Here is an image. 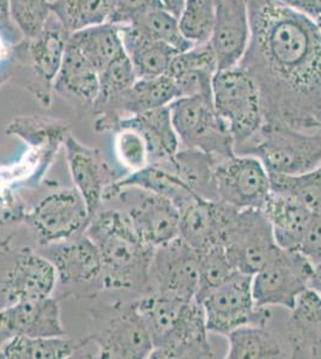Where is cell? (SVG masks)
<instances>
[{
	"label": "cell",
	"instance_id": "obj_1",
	"mask_svg": "<svg viewBox=\"0 0 321 359\" xmlns=\"http://www.w3.org/2000/svg\"><path fill=\"white\" fill-rule=\"evenodd\" d=\"M252 36L247 53L254 78L271 74L261 97L265 123L303 132L321 130V33L317 23L278 0H247Z\"/></svg>",
	"mask_w": 321,
	"mask_h": 359
},
{
	"label": "cell",
	"instance_id": "obj_2",
	"mask_svg": "<svg viewBox=\"0 0 321 359\" xmlns=\"http://www.w3.org/2000/svg\"><path fill=\"white\" fill-rule=\"evenodd\" d=\"M86 233L102 260V296L136 301L150 292L154 249L139 238L126 213L106 205L91 217Z\"/></svg>",
	"mask_w": 321,
	"mask_h": 359
},
{
	"label": "cell",
	"instance_id": "obj_3",
	"mask_svg": "<svg viewBox=\"0 0 321 359\" xmlns=\"http://www.w3.org/2000/svg\"><path fill=\"white\" fill-rule=\"evenodd\" d=\"M136 304L154 343L150 358H186L207 343L203 306L195 299L149 292L136 299Z\"/></svg>",
	"mask_w": 321,
	"mask_h": 359
},
{
	"label": "cell",
	"instance_id": "obj_4",
	"mask_svg": "<svg viewBox=\"0 0 321 359\" xmlns=\"http://www.w3.org/2000/svg\"><path fill=\"white\" fill-rule=\"evenodd\" d=\"M89 313L94 325L89 338L98 346L96 358H150L154 343L136 301L96 299Z\"/></svg>",
	"mask_w": 321,
	"mask_h": 359
},
{
	"label": "cell",
	"instance_id": "obj_5",
	"mask_svg": "<svg viewBox=\"0 0 321 359\" xmlns=\"http://www.w3.org/2000/svg\"><path fill=\"white\" fill-rule=\"evenodd\" d=\"M212 102L235 139V152L264 126L261 89L242 66L218 69L212 79Z\"/></svg>",
	"mask_w": 321,
	"mask_h": 359
},
{
	"label": "cell",
	"instance_id": "obj_6",
	"mask_svg": "<svg viewBox=\"0 0 321 359\" xmlns=\"http://www.w3.org/2000/svg\"><path fill=\"white\" fill-rule=\"evenodd\" d=\"M37 250L55 269L57 287L60 289L58 299L74 297L95 301L101 296V255L86 233L63 241L39 245Z\"/></svg>",
	"mask_w": 321,
	"mask_h": 359
},
{
	"label": "cell",
	"instance_id": "obj_7",
	"mask_svg": "<svg viewBox=\"0 0 321 359\" xmlns=\"http://www.w3.org/2000/svg\"><path fill=\"white\" fill-rule=\"evenodd\" d=\"M236 154L256 156L270 174L297 175L321 163V132L264 123L261 132Z\"/></svg>",
	"mask_w": 321,
	"mask_h": 359
},
{
	"label": "cell",
	"instance_id": "obj_8",
	"mask_svg": "<svg viewBox=\"0 0 321 359\" xmlns=\"http://www.w3.org/2000/svg\"><path fill=\"white\" fill-rule=\"evenodd\" d=\"M168 107L181 147L205 152L216 162L236 155L235 139L216 111L212 97L185 96Z\"/></svg>",
	"mask_w": 321,
	"mask_h": 359
},
{
	"label": "cell",
	"instance_id": "obj_9",
	"mask_svg": "<svg viewBox=\"0 0 321 359\" xmlns=\"http://www.w3.org/2000/svg\"><path fill=\"white\" fill-rule=\"evenodd\" d=\"M55 289V269L37 250L27 245L0 247V309L51 297Z\"/></svg>",
	"mask_w": 321,
	"mask_h": 359
},
{
	"label": "cell",
	"instance_id": "obj_10",
	"mask_svg": "<svg viewBox=\"0 0 321 359\" xmlns=\"http://www.w3.org/2000/svg\"><path fill=\"white\" fill-rule=\"evenodd\" d=\"M222 245L232 267L241 273L256 274L281 249L263 210L234 208L224 230Z\"/></svg>",
	"mask_w": 321,
	"mask_h": 359
},
{
	"label": "cell",
	"instance_id": "obj_11",
	"mask_svg": "<svg viewBox=\"0 0 321 359\" xmlns=\"http://www.w3.org/2000/svg\"><path fill=\"white\" fill-rule=\"evenodd\" d=\"M252 277L236 271L200 302L209 333L227 337L242 326L271 323L270 308L258 306L254 301Z\"/></svg>",
	"mask_w": 321,
	"mask_h": 359
},
{
	"label": "cell",
	"instance_id": "obj_12",
	"mask_svg": "<svg viewBox=\"0 0 321 359\" xmlns=\"http://www.w3.org/2000/svg\"><path fill=\"white\" fill-rule=\"evenodd\" d=\"M106 205L126 213L139 238L152 248L179 237V208L164 196L129 186L115 189Z\"/></svg>",
	"mask_w": 321,
	"mask_h": 359
},
{
	"label": "cell",
	"instance_id": "obj_13",
	"mask_svg": "<svg viewBox=\"0 0 321 359\" xmlns=\"http://www.w3.org/2000/svg\"><path fill=\"white\" fill-rule=\"evenodd\" d=\"M90 219L88 206L77 189L63 188L28 208L25 224L37 245H46L86 233Z\"/></svg>",
	"mask_w": 321,
	"mask_h": 359
},
{
	"label": "cell",
	"instance_id": "obj_14",
	"mask_svg": "<svg viewBox=\"0 0 321 359\" xmlns=\"http://www.w3.org/2000/svg\"><path fill=\"white\" fill-rule=\"evenodd\" d=\"M314 265L300 250L280 249L252 277L256 306H283L291 311L296 299L309 287Z\"/></svg>",
	"mask_w": 321,
	"mask_h": 359
},
{
	"label": "cell",
	"instance_id": "obj_15",
	"mask_svg": "<svg viewBox=\"0 0 321 359\" xmlns=\"http://www.w3.org/2000/svg\"><path fill=\"white\" fill-rule=\"evenodd\" d=\"M216 188L218 201L239 210H263L271 193L270 172L253 155H236L217 162Z\"/></svg>",
	"mask_w": 321,
	"mask_h": 359
},
{
	"label": "cell",
	"instance_id": "obj_16",
	"mask_svg": "<svg viewBox=\"0 0 321 359\" xmlns=\"http://www.w3.org/2000/svg\"><path fill=\"white\" fill-rule=\"evenodd\" d=\"M199 289V253L176 237L154 249L150 292L183 301L195 299Z\"/></svg>",
	"mask_w": 321,
	"mask_h": 359
},
{
	"label": "cell",
	"instance_id": "obj_17",
	"mask_svg": "<svg viewBox=\"0 0 321 359\" xmlns=\"http://www.w3.org/2000/svg\"><path fill=\"white\" fill-rule=\"evenodd\" d=\"M70 32L51 13L40 32L32 39L20 41L29 57L32 74L37 79L33 94L45 108H51L54 79L64 60Z\"/></svg>",
	"mask_w": 321,
	"mask_h": 359
},
{
	"label": "cell",
	"instance_id": "obj_18",
	"mask_svg": "<svg viewBox=\"0 0 321 359\" xmlns=\"http://www.w3.org/2000/svg\"><path fill=\"white\" fill-rule=\"evenodd\" d=\"M66 161L74 188L86 201L90 217L105 206V196L119 176L107 162L101 150L81 143L72 133L64 143Z\"/></svg>",
	"mask_w": 321,
	"mask_h": 359
},
{
	"label": "cell",
	"instance_id": "obj_19",
	"mask_svg": "<svg viewBox=\"0 0 321 359\" xmlns=\"http://www.w3.org/2000/svg\"><path fill=\"white\" fill-rule=\"evenodd\" d=\"M252 36L247 0H218L209 45L218 69L236 67L244 60Z\"/></svg>",
	"mask_w": 321,
	"mask_h": 359
},
{
	"label": "cell",
	"instance_id": "obj_20",
	"mask_svg": "<svg viewBox=\"0 0 321 359\" xmlns=\"http://www.w3.org/2000/svg\"><path fill=\"white\" fill-rule=\"evenodd\" d=\"M234 208L222 201L195 199L180 208L179 237L198 253L222 245Z\"/></svg>",
	"mask_w": 321,
	"mask_h": 359
},
{
	"label": "cell",
	"instance_id": "obj_21",
	"mask_svg": "<svg viewBox=\"0 0 321 359\" xmlns=\"http://www.w3.org/2000/svg\"><path fill=\"white\" fill-rule=\"evenodd\" d=\"M0 333L15 337H61L66 335L61 323L59 299L51 297L17 303L0 309Z\"/></svg>",
	"mask_w": 321,
	"mask_h": 359
},
{
	"label": "cell",
	"instance_id": "obj_22",
	"mask_svg": "<svg viewBox=\"0 0 321 359\" xmlns=\"http://www.w3.org/2000/svg\"><path fill=\"white\" fill-rule=\"evenodd\" d=\"M5 135L16 137L29 147L44 163L51 167L58 151L71 135V126L65 120L45 115H20L13 118L5 128Z\"/></svg>",
	"mask_w": 321,
	"mask_h": 359
},
{
	"label": "cell",
	"instance_id": "obj_23",
	"mask_svg": "<svg viewBox=\"0 0 321 359\" xmlns=\"http://www.w3.org/2000/svg\"><path fill=\"white\" fill-rule=\"evenodd\" d=\"M217 71L215 54L208 42L176 54L167 74L174 79L179 97L197 95L212 97V79Z\"/></svg>",
	"mask_w": 321,
	"mask_h": 359
},
{
	"label": "cell",
	"instance_id": "obj_24",
	"mask_svg": "<svg viewBox=\"0 0 321 359\" xmlns=\"http://www.w3.org/2000/svg\"><path fill=\"white\" fill-rule=\"evenodd\" d=\"M263 212L271 224L278 247L299 250L313 212L291 196L273 191L265 201Z\"/></svg>",
	"mask_w": 321,
	"mask_h": 359
},
{
	"label": "cell",
	"instance_id": "obj_25",
	"mask_svg": "<svg viewBox=\"0 0 321 359\" xmlns=\"http://www.w3.org/2000/svg\"><path fill=\"white\" fill-rule=\"evenodd\" d=\"M100 81L98 72L74 46L67 43L64 60L53 90L63 97L81 106L93 107L98 97Z\"/></svg>",
	"mask_w": 321,
	"mask_h": 359
},
{
	"label": "cell",
	"instance_id": "obj_26",
	"mask_svg": "<svg viewBox=\"0 0 321 359\" xmlns=\"http://www.w3.org/2000/svg\"><path fill=\"white\" fill-rule=\"evenodd\" d=\"M227 359H268L290 357L284 337L278 334L270 323L247 325L227 335Z\"/></svg>",
	"mask_w": 321,
	"mask_h": 359
},
{
	"label": "cell",
	"instance_id": "obj_27",
	"mask_svg": "<svg viewBox=\"0 0 321 359\" xmlns=\"http://www.w3.org/2000/svg\"><path fill=\"white\" fill-rule=\"evenodd\" d=\"M124 48L130 57L137 78L159 77L167 74L173 59L179 53L162 42L144 36L132 25H118Z\"/></svg>",
	"mask_w": 321,
	"mask_h": 359
},
{
	"label": "cell",
	"instance_id": "obj_28",
	"mask_svg": "<svg viewBox=\"0 0 321 359\" xmlns=\"http://www.w3.org/2000/svg\"><path fill=\"white\" fill-rule=\"evenodd\" d=\"M91 344L89 335L81 338L15 335L5 341L1 359H70Z\"/></svg>",
	"mask_w": 321,
	"mask_h": 359
},
{
	"label": "cell",
	"instance_id": "obj_29",
	"mask_svg": "<svg viewBox=\"0 0 321 359\" xmlns=\"http://www.w3.org/2000/svg\"><path fill=\"white\" fill-rule=\"evenodd\" d=\"M190 192L203 201H217L215 159L205 152L181 147L169 161H166Z\"/></svg>",
	"mask_w": 321,
	"mask_h": 359
},
{
	"label": "cell",
	"instance_id": "obj_30",
	"mask_svg": "<svg viewBox=\"0 0 321 359\" xmlns=\"http://www.w3.org/2000/svg\"><path fill=\"white\" fill-rule=\"evenodd\" d=\"M125 118L145 139L150 155V164L169 161L181 149L179 137L171 123L169 107H161Z\"/></svg>",
	"mask_w": 321,
	"mask_h": 359
},
{
	"label": "cell",
	"instance_id": "obj_31",
	"mask_svg": "<svg viewBox=\"0 0 321 359\" xmlns=\"http://www.w3.org/2000/svg\"><path fill=\"white\" fill-rule=\"evenodd\" d=\"M69 43L86 57L98 74L125 50L120 29L108 22L70 34Z\"/></svg>",
	"mask_w": 321,
	"mask_h": 359
},
{
	"label": "cell",
	"instance_id": "obj_32",
	"mask_svg": "<svg viewBox=\"0 0 321 359\" xmlns=\"http://www.w3.org/2000/svg\"><path fill=\"white\" fill-rule=\"evenodd\" d=\"M137 79L130 57L126 50H124L98 74L100 88L93 104L94 114L96 116L110 114L122 94L130 89Z\"/></svg>",
	"mask_w": 321,
	"mask_h": 359
},
{
	"label": "cell",
	"instance_id": "obj_33",
	"mask_svg": "<svg viewBox=\"0 0 321 359\" xmlns=\"http://www.w3.org/2000/svg\"><path fill=\"white\" fill-rule=\"evenodd\" d=\"M52 13L70 33L107 23L112 0H52Z\"/></svg>",
	"mask_w": 321,
	"mask_h": 359
},
{
	"label": "cell",
	"instance_id": "obj_34",
	"mask_svg": "<svg viewBox=\"0 0 321 359\" xmlns=\"http://www.w3.org/2000/svg\"><path fill=\"white\" fill-rule=\"evenodd\" d=\"M130 25L137 29L144 36L171 46L179 53L188 50L193 46L181 33L179 18L164 8L151 10Z\"/></svg>",
	"mask_w": 321,
	"mask_h": 359
},
{
	"label": "cell",
	"instance_id": "obj_35",
	"mask_svg": "<svg viewBox=\"0 0 321 359\" xmlns=\"http://www.w3.org/2000/svg\"><path fill=\"white\" fill-rule=\"evenodd\" d=\"M270 180L273 192L291 196L312 212L321 210V163L313 170L297 175L270 174Z\"/></svg>",
	"mask_w": 321,
	"mask_h": 359
},
{
	"label": "cell",
	"instance_id": "obj_36",
	"mask_svg": "<svg viewBox=\"0 0 321 359\" xmlns=\"http://www.w3.org/2000/svg\"><path fill=\"white\" fill-rule=\"evenodd\" d=\"M114 152L127 172H138L150 164V155L142 133L124 118L114 128Z\"/></svg>",
	"mask_w": 321,
	"mask_h": 359
},
{
	"label": "cell",
	"instance_id": "obj_37",
	"mask_svg": "<svg viewBox=\"0 0 321 359\" xmlns=\"http://www.w3.org/2000/svg\"><path fill=\"white\" fill-rule=\"evenodd\" d=\"M218 0H186L180 13V30L193 45L208 43L215 25Z\"/></svg>",
	"mask_w": 321,
	"mask_h": 359
},
{
	"label": "cell",
	"instance_id": "obj_38",
	"mask_svg": "<svg viewBox=\"0 0 321 359\" xmlns=\"http://www.w3.org/2000/svg\"><path fill=\"white\" fill-rule=\"evenodd\" d=\"M236 269L229 262L223 245H216L199 253V289L195 297L202 302L216 287L227 282Z\"/></svg>",
	"mask_w": 321,
	"mask_h": 359
},
{
	"label": "cell",
	"instance_id": "obj_39",
	"mask_svg": "<svg viewBox=\"0 0 321 359\" xmlns=\"http://www.w3.org/2000/svg\"><path fill=\"white\" fill-rule=\"evenodd\" d=\"M11 18L25 39L35 36L52 13L49 0H10Z\"/></svg>",
	"mask_w": 321,
	"mask_h": 359
},
{
	"label": "cell",
	"instance_id": "obj_40",
	"mask_svg": "<svg viewBox=\"0 0 321 359\" xmlns=\"http://www.w3.org/2000/svg\"><path fill=\"white\" fill-rule=\"evenodd\" d=\"M27 211L28 206L13 188L0 184V247L13 243Z\"/></svg>",
	"mask_w": 321,
	"mask_h": 359
},
{
	"label": "cell",
	"instance_id": "obj_41",
	"mask_svg": "<svg viewBox=\"0 0 321 359\" xmlns=\"http://www.w3.org/2000/svg\"><path fill=\"white\" fill-rule=\"evenodd\" d=\"M157 8H163L159 0H112V11L108 23L130 25L139 17Z\"/></svg>",
	"mask_w": 321,
	"mask_h": 359
},
{
	"label": "cell",
	"instance_id": "obj_42",
	"mask_svg": "<svg viewBox=\"0 0 321 359\" xmlns=\"http://www.w3.org/2000/svg\"><path fill=\"white\" fill-rule=\"evenodd\" d=\"M299 250L308 257L313 265L321 262V210L313 212Z\"/></svg>",
	"mask_w": 321,
	"mask_h": 359
},
{
	"label": "cell",
	"instance_id": "obj_43",
	"mask_svg": "<svg viewBox=\"0 0 321 359\" xmlns=\"http://www.w3.org/2000/svg\"><path fill=\"white\" fill-rule=\"evenodd\" d=\"M0 35L6 45H18L25 39L11 18L10 0H0Z\"/></svg>",
	"mask_w": 321,
	"mask_h": 359
},
{
	"label": "cell",
	"instance_id": "obj_44",
	"mask_svg": "<svg viewBox=\"0 0 321 359\" xmlns=\"http://www.w3.org/2000/svg\"><path fill=\"white\" fill-rule=\"evenodd\" d=\"M283 4L288 5L313 21L321 17V0H285Z\"/></svg>",
	"mask_w": 321,
	"mask_h": 359
},
{
	"label": "cell",
	"instance_id": "obj_45",
	"mask_svg": "<svg viewBox=\"0 0 321 359\" xmlns=\"http://www.w3.org/2000/svg\"><path fill=\"white\" fill-rule=\"evenodd\" d=\"M159 1L162 3L163 8L178 18H179L180 13H183V6L186 3V0H159Z\"/></svg>",
	"mask_w": 321,
	"mask_h": 359
},
{
	"label": "cell",
	"instance_id": "obj_46",
	"mask_svg": "<svg viewBox=\"0 0 321 359\" xmlns=\"http://www.w3.org/2000/svg\"><path fill=\"white\" fill-rule=\"evenodd\" d=\"M309 289L317 291L321 296V262L314 265L313 273L309 280Z\"/></svg>",
	"mask_w": 321,
	"mask_h": 359
},
{
	"label": "cell",
	"instance_id": "obj_47",
	"mask_svg": "<svg viewBox=\"0 0 321 359\" xmlns=\"http://www.w3.org/2000/svg\"><path fill=\"white\" fill-rule=\"evenodd\" d=\"M6 48H8V45L4 41V39L0 35V62H1L3 59L8 57V49Z\"/></svg>",
	"mask_w": 321,
	"mask_h": 359
},
{
	"label": "cell",
	"instance_id": "obj_48",
	"mask_svg": "<svg viewBox=\"0 0 321 359\" xmlns=\"http://www.w3.org/2000/svg\"><path fill=\"white\" fill-rule=\"evenodd\" d=\"M10 338L8 335L3 334V333H0V359H1V348L4 346L5 341Z\"/></svg>",
	"mask_w": 321,
	"mask_h": 359
},
{
	"label": "cell",
	"instance_id": "obj_49",
	"mask_svg": "<svg viewBox=\"0 0 321 359\" xmlns=\"http://www.w3.org/2000/svg\"><path fill=\"white\" fill-rule=\"evenodd\" d=\"M315 23H317V28H319V30H320L321 33V17L320 18H319V20H317V21H315Z\"/></svg>",
	"mask_w": 321,
	"mask_h": 359
},
{
	"label": "cell",
	"instance_id": "obj_50",
	"mask_svg": "<svg viewBox=\"0 0 321 359\" xmlns=\"http://www.w3.org/2000/svg\"><path fill=\"white\" fill-rule=\"evenodd\" d=\"M278 1H281V3H284V0H278Z\"/></svg>",
	"mask_w": 321,
	"mask_h": 359
},
{
	"label": "cell",
	"instance_id": "obj_51",
	"mask_svg": "<svg viewBox=\"0 0 321 359\" xmlns=\"http://www.w3.org/2000/svg\"><path fill=\"white\" fill-rule=\"evenodd\" d=\"M284 1H285V0H284Z\"/></svg>",
	"mask_w": 321,
	"mask_h": 359
}]
</instances>
